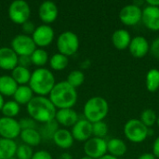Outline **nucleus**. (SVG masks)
<instances>
[{
  "mask_svg": "<svg viewBox=\"0 0 159 159\" xmlns=\"http://www.w3.org/2000/svg\"><path fill=\"white\" fill-rule=\"evenodd\" d=\"M26 110L29 116L40 124L54 120L57 112L56 107L48 97L44 96H34L26 105Z\"/></svg>",
  "mask_w": 159,
  "mask_h": 159,
  "instance_id": "f257e3e1",
  "label": "nucleus"
},
{
  "mask_svg": "<svg viewBox=\"0 0 159 159\" xmlns=\"http://www.w3.org/2000/svg\"><path fill=\"white\" fill-rule=\"evenodd\" d=\"M77 98L76 89L69 85L66 80L56 83L48 95V99L57 110L73 108L77 102Z\"/></svg>",
  "mask_w": 159,
  "mask_h": 159,
  "instance_id": "f03ea898",
  "label": "nucleus"
},
{
  "mask_svg": "<svg viewBox=\"0 0 159 159\" xmlns=\"http://www.w3.org/2000/svg\"><path fill=\"white\" fill-rule=\"evenodd\" d=\"M56 80L52 72L45 67L36 68L32 72L28 86L36 96H48L54 88Z\"/></svg>",
  "mask_w": 159,
  "mask_h": 159,
  "instance_id": "7ed1b4c3",
  "label": "nucleus"
},
{
  "mask_svg": "<svg viewBox=\"0 0 159 159\" xmlns=\"http://www.w3.org/2000/svg\"><path fill=\"white\" fill-rule=\"evenodd\" d=\"M85 119L91 124L103 121L109 113L108 102L101 96H94L89 99L83 108Z\"/></svg>",
  "mask_w": 159,
  "mask_h": 159,
  "instance_id": "20e7f679",
  "label": "nucleus"
},
{
  "mask_svg": "<svg viewBox=\"0 0 159 159\" xmlns=\"http://www.w3.org/2000/svg\"><path fill=\"white\" fill-rule=\"evenodd\" d=\"M149 128L143 124L140 119H129L124 126L126 138L133 143H142L149 137Z\"/></svg>",
  "mask_w": 159,
  "mask_h": 159,
  "instance_id": "39448f33",
  "label": "nucleus"
},
{
  "mask_svg": "<svg viewBox=\"0 0 159 159\" xmlns=\"http://www.w3.org/2000/svg\"><path fill=\"white\" fill-rule=\"evenodd\" d=\"M79 38L76 34L71 31L62 32L57 38L56 46L59 53L67 57L75 55L79 48Z\"/></svg>",
  "mask_w": 159,
  "mask_h": 159,
  "instance_id": "423d86ee",
  "label": "nucleus"
},
{
  "mask_svg": "<svg viewBox=\"0 0 159 159\" xmlns=\"http://www.w3.org/2000/svg\"><path fill=\"white\" fill-rule=\"evenodd\" d=\"M7 14L12 22L21 25L30 20L31 7L24 0H15L9 5Z\"/></svg>",
  "mask_w": 159,
  "mask_h": 159,
  "instance_id": "0eeeda50",
  "label": "nucleus"
},
{
  "mask_svg": "<svg viewBox=\"0 0 159 159\" xmlns=\"http://www.w3.org/2000/svg\"><path fill=\"white\" fill-rule=\"evenodd\" d=\"M10 48L14 52L20 56H31L33 52L36 49V46L30 35L20 34L15 35L10 43Z\"/></svg>",
  "mask_w": 159,
  "mask_h": 159,
  "instance_id": "6e6552de",
  "label": "nucleus"
},
{
  "mask_svg": "<svg viewBox=\"0 0 159 159\" xmlns=\"http://www.w3.org/2000/svg\"><path fill=\"white\" fill-rule=\"evenodd\" d=\"M84 153L90 158H101L107 154V142L104 139L91 137L84 143Z\"/></svg>",
  "mask_w": 159,
  "mask_h": 159,
  "instance_id": "1a4fd4ad",
  "label": "nucleus"
},
{
  "mask_svg": "<svg viewBox=\"0 0 159 159\" xmlns=\"http://www.w3.org/2000/svg\"><path fill=\"white\" fill-rule=\"evenodd\" d=\"M143 9L135 4L124 6L119 11V20L126 26H134L142 21Z\"/></svg>",
  "mask_w": 159,
  "mask_h": 159,
  "instance_id": "9d476101",
  "label": "nucleus"
},
{
  "mask_svg": "<svg viewBox=\"0 0 159 159\" xmlns=\"http://www.w3.org/2000/svg\"><path fill=\"white\" fill-rule=\"evenodd\" d=\"M55 33L53 28L48 24H41L37 26L32 34V38L36 48H44L48 47L54 40Z\"/></svg>",
  "mask_w": 159,
  "mask_h": 159,
  "instance_id": "9b49d317",
  "label": "nucleus"
},
{
  "mask_svg": "<svg viewBox=\"0 0 159 159\" xmlns=\"http://www.w3.org/2000/svg\"><path fill=\"white\" fill-rule=\"evenodd\" d=\"M20 132L21 129L18 120L6 116L0 117V138L14 141L20 137Z\"/></svg>",
  "mask_w": 159,
  "mask_h": 159,
  "instance_id": "f8f14e48",
  "label": "nucleus"
},
{
  "mask_svg": "<svg viewBox=\"0 0 159 159\" xmlns=\"http://www.w3.org/2000/svg\"><path fill=\"white\" fill-rule=\"evenodd\" d=\"M59 15V8L52 1H44L38 8V16L43 24L50 25L54 22Z\"/></svg>",
  "mask_w": 159,
  "mask_h": 159,
  "instance_id": "ddd939ff",
  "label": "nucleus"
},
{
  "mask_svg": "<svg viewBox=\"0 0 159 159\" xmlns=\"http://www.w3.org/2000/svg\"><path fill=\"white\" fill-rule=\"evenodd\" d=\"M75 141L87 142L92 137V124L87 119H79L71 129Z\"/></svg>",
  "mask_w": 159,
  "mask_h": 159,
  "instance_id": "4468645a",
  "label": "nucleus"
},
{
  "mask_svg": "<svg viewBox=\"0 0 159 159\" xmlns=\"http://www.w3.org/2000/svg\"><path fill=\"white\" fill-rule=\"evenodd\" d=\"M129 50L134 58L142 59L150 52V44L144 36L137 35L131 38Z\"/></svg>",
  "mask_w": 159,
  "mask_h": 159,
  "instance_id": "2eb2a0df",
  "label": "nucleus"
},
{
  "mask_svg": "<svg viewBox=\"0 0 159 159\" xmlns=\"http://www.w3.org/2000/svg\"><path fill=\"white\" fill-rule=\"evenodd\" d=\"M142 22L150 31H159V7L146 5L143 9Z\"/></svg>",
  "mask_w": 159,
  "mask_h": 159,
  "instance_id": "dca6fc26",
  "label": "nucleus"
},
{
  "mask_svg": "<svg viewBox=\"0 0 159 159\" xmlns=\"http://www.w3.org/2000/svg\"><path fill=\"white\" fill-rule=\"evenodd\" d=\"M54 119L59 125L67 129L72 128L79 120V116L75 110L73 108H67L57 110Z\"/></svg>",
  "mask_w": 159,
  "mask_h": 159,
  "instance_id": "f3484780",
  "label": "nucleus"
},
{
  "mask_svg": "<svg viewBox=\"0 0 159 159\" xmlns=\"http://www.w3.org/2000/svg\"><path fill=\"white\" fill-rule=\"evenodd\" d=\"M19 56L11 48H0V69L5 71H12L18 65Z\"/></svg>",
  "mask_w": 159,
  "mask_h": 159,
  "instance_id": "a211bd4d",
  "label": "nucleus"
},
{
  "mask_svg": "<svg viewBox=\"0 0 159 159\" xmlns=\"http://www.w3.org/2000/svg\"><path fill=\"white\" fill-rule=\"evenodd\" d=\"M52 141L59 148H61L64 150L71 148L75 143L71 130H68L67 129H64V128H61V129L59 128V129L54 133Z\"/></svg>",
  "mask_w": 159,
  "mask_h": 159,
  "instance_id": "6ab92c4d",
  "label": "nucleus"
},
{
  "mask_svg": "<svg viewBox=\"0 0 159 159\" xmlns=\"http://www.w3.org/2000/svg\"><path fill=\"white\" fill-rule=\"evenodd\" d=\"M131 38L132 37L129 31L124 29H117L112 34V43L116 49L124 50L129 48Z\"/></svg>",
  "mask_w": 159,
  "mask_h": 159,
  "instance_id": "aec40b11",
  "label": "nucleus"
},
{
  "mask_svg": "<svg viewBox=\"0 0 159 159\" xmlns=\"http://www.w3.org/2000/svg\"><path fill=\"white\" fill-rule=\"evenodd\" d=\"M128 150L126 143L119 138H113L107 142V154L118 158L123 157Z\"/></svg>",
  "mask_w": 159,
  "mask_h": 159,
  "instance_id": "412c9836",
  "label": "nucleus"
},
{
  "mask_svg": "<svg viewBox=\"0 0 159 159\" xmlns=\"http://www.w3.org/2000/svg\"><path fill=\"white\" fill-rule=\"evenodd\" d=\"M19 85L11 75H4L0 76V94L4 97H13Z\"/></svg>",
  "mask_w": 159,
  "mask_h": 159,
  "instance_id": "4be33fe9",
  "label": "nucleus"
},
{
  "mask_svg": "<svg viewBox=\"0 0 159 159\" xmlns=\"http://www.w3.org/2000/svg\"><path fill=\"white\" fill-rule=\"evenodd\" d=\"M34 97V94L28 85L19 86L13 95V100L20 105H27L31 100Z\"/></svg>",
  "mask_w": 159,
  "mask_h": 159,
  "instance_id": "5701e85b",
  "label": "nucleus"
},
{
  "mask_svg": "<svg viewBox=\"0 0 159 159\" xmlns=\"http://www.w3.org/2000/svg\"><path fill=\"white\" fill-rule=\"evenodd\" d=\"M20 137L22 143L30 147H34L39 145L42 141V137L39 133V130H37V129H23L21 130Z\"/></svg>",
  "mask_w": 159,
  "mask_h": 159,
  "instance_id": "b1692460",
  "label": "nucleus"
},
{
  "mask_svg": "<svg viewBox=\"0 0 159 159\" xmlns=\"http://www.w3.org/2000/svg\"><path fill=\"white\" fill-rule=\"evenodd\" d=\"M17 143L13 140L0 138V159H11L16 155Z\"/></svg>",
  "mask_w": 159,
  "mask_h": 159,
  "instance_id": "393cba45",
  "label": "nucleus"
},
{
  "mask_svg": "<svg viewBox=\"0 0 159 159\" xmlns=\"http://www.w3.org/2000/svg\"><path fill=\"white\" fill-rule=\"evenodd\" d=\"M12 78L15 80V82L19 85V86H23V85H28L31 75H32V72L30 71L29 68H25L20 65H17L12 71H11V75Z\"/></svg>",
  "mask_w": 159,
  "mask_h": 159,
  "instance_id": "a878e982",
  "label": "nucleus"
},
{
  "mask_svg": "<svg viewBox=\"0 0 159 159\" xmlns=\"http://www.w3.org/2000/svg\"><path fill=\"white\" fill-rule=\"evenodd\" d=\"M145 87L149 92H157L159 89V70L150 69L145 76Z\"/></svg>",
  "mask_w": 159,
  "mask_h": 159,
  "instance_id": "bb28decb",
  "label": "nucleus"
},
{
  "mask_svg": "<svg viewBox=\"0 0 159 159\" xmlns=\"http://www.w3.org/2000/svg\"><path fill=\"white\" fill-rule=\"evenodd\" d=\"M48 63L52 70L62 71L67 67V65L69 63V60H68L67 56L58 52V53L53 54L51 57H49Z\"/></svg>",
  "mask_w": 159,
  "mask_h": 159,
  "instance_id": "cd10ccee",
  "label": "nucleus"
},
{
  "mask_svg": "<svg viewBox=\"0 0 159 159\" xmlns=\"http://www.w3.org/2000/svg\"><path fill=\"white\" fill-rule=\"evenodd\" d=\"M32 64L36 66L37 68H43L49 60L48 52L44 48H36V49L33 52V54L30 56Z\"/></svg>",
  "mask_w": 159,
  "mask_h": 159,
  "instance_id": "c85d7f7f",
  "label": "nucleus"
},
{
  "mask_svg": "<svg viewBox=\"0 0 159 159\" xmlns=\"http://www.w3.org/2000/svg\"><path fill=\"white\" fill-rule=\"evenodd\" d=\"M20 111V105L18 104L14 100L5 102L1 112L3 114V116L9 117V118H15Z\"/></svg>",
  "mask_w": 159,
  "mask_h": 159,
  "instance_id": "c756f323",
  "label": "nucleus"
},
{
  "mask_svg": "<svg viewBox=\"0 0 159 159\" xmlns=\"http://www.w3.org/2000/svg\"><path fill=\"white\" fill-rule=\"evenodd\" d=\"M58 129H59V124L54 119L50 122L43 124V126L41 127V129L39 130V133H40L42 139L45 138L47 140H52L54 133Z\"/></svg>",
  "mask_w": 159,
  "mask_h": 159,
  "instance_id": "7c9ffc66",
  "label": "nucleus"
},
{
  "mask_svg": "<svg viewBox=\"0 0 159 159\" xmlns=\"http://www.w3.org/2000/svg\"><path fill=\"white\" fill-rule=\"evenodd\" d=\"M84 81H85V75L80 70L71 71L67 76V79H66V82L75 89L83 85Z\"/></svg>",
  "mask_w": 159,
  "mask_h": 159,
  "instance_id": "2f4dec72",
  "label": "nucleus"
},
{
  "mask_svg": "<svg viewBox=\"0 0 159 159\" xmlns=\"http://www.w3.org/2000/svg\"><path fill=\"white\" fill-rule=\"evenodd\" d=\"M157 116L156 112L150 108L143 110L141 115V118H140V120L143 122V124L145 125L149 129H151V127H153L157 123Z\"/></svg>",
  "mask_w": 159,
  "mask_h": 159,
  "instance_id": "473e14b6",
  "label": "nucleus"
},
{
  "mask_svg": "<svg viewBox=\"0 0 159 159\" xmlns=\"http://www.w3.org/2000/svg\"><path fill=\"white\" fill-rule=\"evenodd\" d=\"M108 125L104 121H100L92 124V137L104 139L108 133Z\"/></svg>",
  "mask_w": 159,
  "mask_h": 159,
  "instance_id": "72a5a7b5",
  "label": "nucleus"
},
{
  "mask_svg": "<svg viewBox=\"0 0 159 159\" xmlns=\"http://www.w3.org/2000/svg\"><path fill=\"white\" fill-rule=\"evenodd\" d=\"M34 151L32 147L22 143L18 145L15 157H17V159H32Z\"/></svg>",
  "mask_w": 159,
  "mask_h": 159,
  "instance_id": "f704fd0d",
  "label": "nucleus"
},
{
  "mask_svg": "<svg viewBox=\"0 0 159 159\" xmlns=\"http://www.w3.org/2000/svg\"><path fill=\"white\" fill-rule=\"evenodd\" d=\"M20 129L21 130L23 129H36L37 128V122H35L33 118H31L30 116L29 117H23L21 118L20 121Z\"/></svg>",
  "mask_w": 159,
  "mask_h": 159,
  "instance_id": "c9c22d12",
  "label": "nucleus"
},
{
  "mask_svg": "<svg viewBox=\"0 0 159 159\" xmlns=\"http://www.w3.org/2000/svg\"><path fill=\"white\" fill-rule=\"evenodd\" d=\"M21 26V30H22V34H26V35H30L32 36V34H34L36 26L35 24L32 21V20H27L26 22H24L23 24L20 25Z\"/></svg>",
  "mask_w": 159,
  "mask_h": 159,
  "instance_id": "e433bc0d",
  "label": "nucleus"
},
{
  "mask_svg": "<svg viewBox=\"0 0 159 159\" xmlns=\"http://www.w3.org/2000/svg\"><path fill=\"white\" fill-rule=\"evenodd\" d=\"M150 53L157 60H159V37L155 39L150 45Z\"/></svg>",
  "mask_w": 159,
  "mask_h": 159,
  "instance_id": "4c0bfd02",
  "label": "nucleus"
},
{
  "mask_svg": "<svg viewBox=\"0 0 159 159\" xmlns=\"http://www.w3.org/2000/svg\"><path fill=\"white\" fill-rule=\"evenodd\" d=\"M32 159H53L49 152L45 150H38L34 153Z\"/></svg>",
  "mask_w": 159,
  "mask_h": 159,
  "instance_id": "58836bf2",
  "label": "nucleus"
},
{
  "mask_svg": "<svg viewBox=\"0 0 159 159\" xmlns=\"http://www.w3.org/2000/svg\"><path fill=\"white\" fill-rule=\"evenodd\" d=\"M18 65L25 67V68H29L30 65H32L31 57L30 56H20L18 59Z\"/></svg>",
  "mask_w": 159,
  "mask_h": 159,
  "instance_id": "ea45409f",
  "label": "nucleus"
},
{
  "mask_svg": "<svg viewBox=\"0 0 159 159\" xmlns=\"http://www.w3.org/2000/svg\"><path fill=\"white\" fill-rule=\"evenodd\" d=\"M152 149H153L152 154L156 157V158L159 159V136L155 140L153 146H152Z\"/></svg>",
  "mask_w": 159,
  "mask_h": 159,
  "instance_id": "a19ab883",
  "label": "nucleus"
},
{
  "mask_svg": "<svg viewBox=\"0 0 159 159\" xmlns=\"http://www.w3.org/2000/svg\"><path fill=\"white\" fill-rule=\"evenodd\" d=\"M138 159H157L156 157L152 154V153H144V154H142Z\"/></svg>",
  "mask_w": 159,
  "mask_h": 159,
  "instance_id": "79ce46f5",
  "label": "nucleus"
},
{
  "mask_svg": "<svg viewBox=\"0 0 159 159\" xmlns=\"http://www.w3.org/2000/svg\"><path fill=\"white\" fill-rule=\"evenodd\" d=\"M145 4L147 6L159 7V0H147V1H145Z\"/></svg>",
  "mask_w": 159,
  "mask_h": 159,
  "instance_id": "37998d69",
  "label": "nucleus"
},
{
  "mask_svg": "<svg viewBox=\"0 0 159 159\" xmlns=\"http://www.w3.org/2000/svg\"><path fill=\"white\" fill-rule=\"evenodd\" d=\"M59 159H73V157L70 153H62L60 157H59Z\"/></svg>",
  "mask_w": 159,
  "mask_h": 159,
  "instance_id": "c03bdc74",
  "label": "nucleus"
},
{
  "mask_svg": "<svg viewBox=\"0 0 159 159\" xmlns=\"http://www.w3.org/2000/svg\"><path fill=\"white\" fill-rule=\"evenodd\" d=\"M99 159H118L116 158V157H113V156H111V155H109V154H106L105 156H103L102 157H101V158Z\"/></svg>",
  "mask_w": 159,
  "mask_h": 159,
  "instance_id": "a18cd8bd",
  "label": "nucleus"
},
{
  "mask_svg": "<svg viewBox=\"0 0 159 159\" xmlns=\"http://www.w3.org/2000/svg\"><path fill=\"white\" fill-rule=\"evenodd\" d=\"M4 103H5L4 97L0 94V111H1V109H2V107H3V105H4Z\"/></svg>",
  "mask_w": 159,
  "mask_h": 159,
  "instance_id": "49530a36",
  "label": "nucleus"
},
{
  "mask_svg": "<svg viewBox=\"0 0 159 159\" xmlns=\"http://www.w3.org/2000/svg\"><path fill=\"white\" fill-rule=\"evenodd\" d=\"M80 159H92L90 158V157H87V156H85V157H81Z\"/></svg>",
  "mask_w": 159,
  "mask_h": 159,
  "instance_id": "de8ad7c7",
  "label": "nucleus"
},
{
  "mask_svg": "<svg viewBox=\"0 0 159 159\" xmlns=\"http://www.w3.org/2000/svg\"><path fill=\"white\" fill-rule=\"evenodd\" d=\"M156 124L159 127V116H157V123H156Z\"/></svg>",
  "mask_w": 159,
  "mask_h": 159,
  "instance_id": "09e8293b",
  "label": "nucleus"
}]
</instances>
